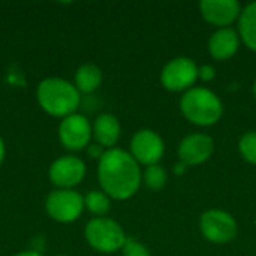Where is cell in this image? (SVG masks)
I'll return each mask as SVG.
<instances>
[{
	"label": "cell",
	"instance_id": "30bf717a",
	"mask_svg": "<svg viewBox=\"0 0 256 256\" xmlns=\"http://www.w3.org/2000/svg\"><path fill=\"white\" fill-rule=\"evenodd\" d=\"M164 153V140L152 129H141L130 140V154L140 165H158Z\"/></svg>",
	"mask_w": 256,
	"mask_h": 256
},
{
	"label": "cell",
	"instance_id": "8992f818",
	"mask_svg": "<svg viewBox=\"0 0 256 256\" xmlns=\"http://www.w3.org/2000/svg\"><path fill=\"white\" fill-rule=\"evenodd\" d=\"M198 80V66L189 57H176L170 60L162 72L160 82L170 92H188Z\"/></svg>",
	"mask_w": 256,
	"mask_h": 256
},
{
	"label": "cell",
	"instance_id": "d6986e66",
	"mask_svg": "<svg viewBox=\"0 0 256 256\" xmlns=\"http://www.w3.org/2000/svg\"><path fill=\"white\" fill-rule=\"evenodd\" d=\"M238 150L244 160L256 165V130H250L240 138Z\"/></svg>",
	"mask_w": 256,
	"mask_h": 256
},
{
	"label": "cell",
	"instance_id": "d4e9b609",
	"mask_svg": "<svg viewBox=\"0 0 256 256\" xmlns=\"http://www.w3.org/2000/svg\"><path fill=\"white\" fill-rule=\"evenodd\" d=\"M174 171H176V174H182V172L186 171V165H184L183 162H180V164L176 165V170H174Z\"/></svg>",
	"mask_w": 256,
	"mask_h": 256
},
{
	"label": "cell",
	"instance_id": "7c38bea8",
	"mask_svg": "<svg viewBox=\"0 0 256 256\" xmlns=\"http://www.w3.org/2000/svg\"><path fill=\"white\" fill-rule=\"evenodd\" d=\"M200 10L207 22L225 28L240 18L242 4L237 0H202Z\"/></svg>",
	"mask_w": 256,
	"mask_h": 256
},
{
	"label": "cell",
	"instance_id": "277c9868",
	"mask_svg": "<svg viewBox=\"0 0 256 256\" xmlns=\"http://www.w3.org/2000/svg\"><path fill=\"white\" fill-rule=\"evenodd\" d=\"M84 237L88 246L100 254L122 250L128 238L122 225L110 218H93L88 220L84 228Z\"/></svg>",
	"mask_w": 256,
	"mask_h": 256
},
{
	"label": "cell",
	"instance_id": "2e32d148",
	"mask_svg": "<svg viewBox=\"0 0 256 256\" xmlns=\"http://www.w3.org/2000/svg\"><path fill=\"white\" fill-rule=\"evenodd\" d=\"M102 82V70L93 63L81 64L75 72V87L80 93H93Z\"/></svg>",
	"mask_w": 256,
	"mask_h": 256
},
{
	"label": "cell",
	"instance_id": "3957f363",
	"mask_svg": "<svg viewBox=\"0 0 256 256\" xmlns=\"http://www.w3.org/2000/svg\"><path fill=\"white\" fill-rule=\"evenodd\" d=\"M180 111L186 120L196 126H213L222 114L224 105L214 92L206 87H192L180 99Z\"/></svg>",
	"mask_w": 256,
	"mask_h": 256
},
{
	"label": "cell",
	"instance_id": "5b68a950",
	"mask_svg": "<svg viewBox=\"0 0 256 256\" xmlns=\"http://www.w3.org/2000/svg\"><path fill=\"white\" fill-rule=\"evenodd\" d=\"M84 208V196L74 189H56L50 192L45 200L48 216L60 224L78 220Z\"/></svg>",
	"mask_w": 256,
	"mask_h": 256
},
{
	"label": "cell",
	"instance_id": "7a4b0ae2",
	"mask_svg": "<svg viewBox=\"0 0 256 256\" xmlns=\"http://www.w3.org/2000/svg\"><path fill=\"white\" fill-rule=\"evenodd\" d=\"M39 106L51 117L64 118L76 112L81 104V93L70 81L50 76L42 80L36 88Z\"/></svg>",
	"mask_w": 256,
	"mask_h": 256
},
{
	"label": "cell",
	"instance_id": "9a60e30c",
	"mask_svg": "<svg viewBox=\"0 0 256 256\" xmlns=\"http://www.w3.org/2000/svg\"><path fill=\"white\" fill-rule=\"evenodd\" d=\"M238 36L250 51L256 52V2L242 9L238 18Z\"/></svg>",
	"mask_w": 256,
	"mask_h": 256
},
{
	"label": "cell",
	"instance_id": "cb8c5ba5",
	"mask_svg": "<svg viewBox=\"0 0 256 256\" xmlns=\"http://www.w3.org/2000/svg\"><path fill=\"white\" fill-rule=\"evenodd\" d=\"M14 256H44L42 254H39L38 250H24V252H20Z\"/></svg>",
	"mask_w": 256,
	"mask_h": 256
},
{
	"label": "cell",
	"instance_id": "8fae6325",
	"mask_svg": "<svg viewBox=\"0 0 256 256\" xmlns=\"http://www.w3.org/2000/svg\"><path fill=\"white\" fill-rule=\"evenodd\" d=\"M213 140L206 134H190L178 144V158L186 166L201 165L213 154Z\"/></svg>",
	"mask_w": 256,
	"mask_h": 256
},
{
	"label": "cell",
	"instance_id": "4fadbf2b",
	"mask_svg": "<svg viewBox=\"0 0 256 256\" xmlns=\"http://www.w3.org/2000/svg\"><path fill=\"white\" fill-rule=\"evenodd\" d=\"M240 36L231 27L216 30L208 39V52L216 60H228L238 51Z\"/></svg>",
	"mask_w": 256,
	"mask_h": 256
},
{
	"label": "cell",
	"instance_id": "ac0fdd59",
	"mask_svg": "<svg viewBox=\"0 0 256 256\" xmlns=\"http://www.w3.org/2000/svg\"><path fill=\"white\" fill-rule=\"evenodd\" d=\"M168 182V174L164 166L160 165H150L146 166L142 172V183L150 189V190H160L165 188Z\"/></svg>",
	"mask_w": 256,
	"mask_h": 256
},
{
	"label": "cell",
	"instance_id": "603a6c76",
	"mask_svg": "<svg viewBox=\"0 0 256 256\" xmlns=\"http://www.w3.org/2000/svg\"><path fill=\"white\" fill-rule=\"evenodd\" d=\"M4 156H6V147H4V141H3L2 136H0V165H2L3 160H4Z\"/></svg>",
	"mask_w": 256,
	"mask_h": 256
},
{
	"label": "cell",
	"instance_id": "9c48e42d",
	"mask_svg": "<svg viewBox=\"0 0 256 256\" xmlns=\"http://www.w3.org/2000/svg\"><path fill=\"white\" fill-rule=\"evenodd\" d=\"M87 172V166L78 156H62L56 159L48 170V177L57 189H74Z\"/></svg>",
	"mask_w": 256,
	"mask_h": 256
},
{
	"label": "cell",
	"instance_id": "7402d4cb",
	"mask_svg": "<svg viewBox=\"0 0 256 256\" xmlns=\"http://www.w3.org/2000/svg\"><path fill=\"white\" fill-rule=\"evenodd\" d=\"M105 152L106 150H104V147L102 146H99V144H90L88 147H87V154L92 158V159H98V160H100V158L105 154Z\"/></svg>",
	"mask_w": 256,
	"mask_h": 256
},
{
	"label": "cell",
	"instance_id": "484cf974",
	"mask_svg": "<svg viewBox=\"0 0 256 256\" xmlns=\"http://www.w3.org/2000/svg\"><path fill=\"white\" fill-rule=\"evenodd\" d=\"M254 94L256 96V80H255V82H254Z\"/></svg>",
	"mask_w": 256,
	"mask_h": 256
},
{
	"label": "cell",
	"instance_id": "6da1fadb",
	"mask_svg": "<svg viewBox=\"0 0 256 256\" xmlns=\"http://www.w3.org/2000/svg\"><path fill=\"white\" fill-rule=\"evenodd\" d=\"M98 180L100 190L111 200L124 201L132 198L141 183L142 172L140 164L123 148H110L98 164Z\"/></svg>",
	"mask_w": 256,
	"mask_h": 256
},
{
	"label": "cell",
	"instance_id": "e0dca14e",
	"mask_svg": "<svg viewBox=\"0 0 256 256\" xmlns=\"http://www.w3.org/2000/svg\"><path fill=\"white\" fill-rule=\"evenodd\" d=\"M84 207L96 218H104L111 210V198L102 190H90L84 196Z\"/></svg>",
	"mask_w": 256,
	"mask_h": 256
},
{
	"label": "cell",
	"instance_id": "ffe728a7",
	"mask_svg": "<svg viewBox=\"0 0 256 256\" xmlns=\"http://www.w3.org/2000/svg\"><path fill=\"white\" fill-rule=\"evenodd\" d=\"M123 256H152L150 250L135 238H126L124 246L122 248Z\"/></svg>",
	"mask_w": 256,
	"mask_h": 256
},
{
	"label": "cell",
	"instance_id": "5bb4252c",
	"mask_svg": "<svg viewBox=\"0 0 256 256\" xmlns=\"http://www.w3.org/2000/svg\"><path fill=\"white\" fill-rule=\"evenodd\" d=\"M93 129V138L96 141V144L102 146L104 148H114V146L117 144L118 138H120V122L117 120L116 116L104 112L100 116L96 117L94 123L92 124Z\"/></svg>",
	"mask_w": 256,
	"mask_h": 256
},
{
	"label": "cell",
	"instance_id": "52a82bcc",
	"mask_svg": "<svg viewBox=\"0 0 256 256\" xmlns=\"http://www.w3.org/2000/svg\"><path fill=\"white\" fill-rule=\"evenodd\" d=\"M58 140L69 152H80L90 146L93 129L88 118L82 114H72L62 118L58 124Z\"/></svg>",
	"mask_w": 256,
	"mask_h": 256
},
{
	"label": "cell",
	"instance_id": "44dd1931",
	"mask_svg": "<svg viewBox=\"0 0 256 256\" xmlns=\"http://www.w3.org/2000/svg\"><path fill=\"white\" fill-rule=\"evenodd\" d=\"M216 76V69L212 64H204L201 68H198V80L201 81H212Z\"/></svg>",
	"mask_w": 256,
	"mask_h": 256
},
{
	"label": "cell",
	"instance_id": "4316f807",
	"mask_svg": "<svg viewBox=\"0 0 256 256\" xmlns=\"http://www.w3.org/2000/svg\"><path fill=\"white\" fill-rule=\"evenodd\" d=\"M57 256H66V255H57Z\"/></svg>",
	"mask_w": 256,
	"mask_h": 256
},
{
	"label": "cell",
	"instance_id": "ba28073f",
	"mask_svg": "<svg viewBox=\"0 0 256 256\" xmlns=\"http://www.w3.org/2000/svg\"><path fill=\"white\" fill-rule=\"evenodd\" d=\"M200 228L204 238L214 244H226L237 236L236 219L224 210L204 212L200 219Z\"/></svg>",
	"mask_w": 256,
	"mask_h": 256
}]
</instances>
